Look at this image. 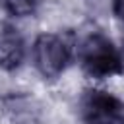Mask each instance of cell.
<instances>
[{
    "instance_id": "cell-3",
    "label": "cell",
    "mask_w": 124,
    "mask_h": 124,
    "mask_svg": "<svg viewBox=\"0 0 124 124\" xmlns=\"http://www.w3.org/2000/svg\"><path fill=\"white\" fill-rule=\"evenodd\" d=\"M81 118L85 124H120L124 105L110 93L91 89L81 97Z\"/></svg>"
},
{
    "instance_id": "cell-2",
    "label": "cell",
    "mask_w": 124,
    "mask_h": 124,
    "mask_svg": "<svg viewBox=\"0 0 124 124\" xmlns=\"http://www.w3.org/2000/svg\"><path fill=\"white\" fill-rule=\"evenodd\" d=\"M70 45L54 33H43L35 39L33 60L45 78H58L70 62Z\"/></svg>"
},
{
    "instance_id": "cell-8",
    "label": "cell",
    "mask_w": 124,
    "mask_h": 124,
    "mask_svg": "<svg viewBox=\"0 0 124 124\" xmlns=\"http://www.w3.org/2000/svg\"><path fill=\"white\" fill-rule=\"evenodd\" d=\"M120 124H124V114H122V120H120Z\"/></svg>"
},
{
    "instance_id": "cell-7",
    "label": "cell",
    "mask_w": 124,
    "mask_h": 124,
    "mask_svg": "<svg viewBox=\"0 0 124 124\" xmlns=\"http://www.w3.org/2000/svg\"><path fill=\"white\" fill-rule=\"evenodd\" d=\"M120 54H122V62H124V48H122V52H120Z\"/></svg>"
},
{
    "instance_id": "cell-1",
    "label": "cell",
    "mask_w": 124,
    "mask_h": 124,
    "mask_svg": "<svg viewBox=\"0 0 124 124\" xmlns=\"http://www.w3.org/2000/svg\"><path fill=\"white\" fill-rule=\"evenodd\" d=\"M81 64L91 78H108L124 70L122 54L101 33L89 35L81 45Z\"/></svg>"
},
{
    "instance_id": "cell-4",
    "label": "cell",
    "mask_w": 124,
    "mask_h": 124,
    "mask_svg": "<svg viewBox=\"0 0 124 124\" xmlns=\"http://www.w3.org/2000/svg\"><path fill=\"white\" fill-rule=\"evenodd\" d=\"M25 58V43L16 29H4L0 33V68L16 70Z\"/></svg>"
},
{
    "instance_id": "cell-5",
    "label": "cell",
    "mask_w": 124,
    "mask_h": 124,
    "mask_svg": "<svg viewBox=\"0 0 124 124\" xmlns=\"http://www.w3.org/2000/svg\"><path fill=\"white\" fill-rule=\"evenodd\" d=\"M39 2L41 0H4V8L10 16L25 17V16H31L37 10Z\"/></svg>"
},
{
    "instance_id": "cell-6",
    "label": "cell",
    "mask_w": 124,
    "mask_h": 124,
    "mask_svg": "<svg viewBox=\"0 0 124 124\" xmlns=\"http://www.w3.org/2000/svg\"><path fill=\"white\" fill-rule=\"evenodd\" d=\"M112 12L120 21H124V0H112Z\"/></svg>"
}]
</instances>
